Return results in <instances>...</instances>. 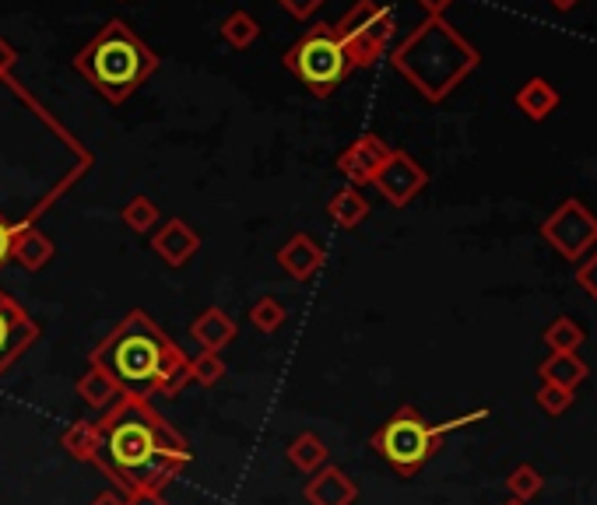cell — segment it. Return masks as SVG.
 <instances>
[{"label":"cell","instance_id":"52a82bcc","mask_svg":"<svg viewBox=\"0 0 597 505\" xmlns=\"http://www.w3.org/2000/svg\"><path fill=\"white\" fill-rule=\"evenodd\" d=\"M281 61L317 99H327L331 92H338V85L355 71L349 50H344L341 39L334 35V25H323V22L306 32Z\"/></svg>","mask_w":597,"mask_h":505},{"label":"cell","instance_id":"f546056e","mask_svg":"<svg viewBox=\"0 0 597 505\" xmlns=\"http://www.w3.org/2000/svg\"><path fill=\"white\" fill-rule=\"evenodd\" d=\"M534 400H537V407H542L545 415H552V418H558V415H566L569 407H573V400H576V394L573 390H563V386H552V383H542V390L534 394Z\"/></svg>","mask_w":597,"mask_h":505},{"label":"cell","instance_id":"44dd1931","mask_svg":"<svg viewBox=\"0 0 597 505\" xmlns=\"http://www.w3.org/2000/svg\"><path fill=\"white\" fill-rule=\"evenodd\" d=\"M327 218L341 228H359L370 218V197H362L359 186H341L331 201H327Z\"/></svg>","mask_w":597,"mask_h":505},{"label":"cell","instance_id":"9a60e30c","mask_svg":"<svg viewBox=\"0 0 597 505\" xmlns=\"http://www.w3.org/2000/svg\"><path fill=\"white\" fill-rule=\"evenodd\" d=\"M302 498L310 505H355L359 502V484L344 474L334 463H327L317 474H310L302 488Z\"/></svg>","mask_w":597,"mask_h":505},{"label":"cell","instance_id":"ba28073f","mask_svg":"<svg viewBox=\"0 0 597 505\" xmlns=\"http://www.w3.org/2000/svg\"><path fill=\"white\" fill-rule=\"evenodd\" d=\"M394 32H397L394 11L376 4V0H355V8L334 25V35L349 50L355 67H373L380 56H387Z\"/></svg>","mask_w":597,"mask_h":505},{"label":"cell","instance_id":"836d02e7","mask_svg":"<svg viewBox=\"0 0 597 505\" xmlns=\"http://www.w3.org/2000/svg\"><path fill=\"white\" fill-rule=\"evenodd\" d=\"M127 505H169L162 498V492H134V495H124Z\"/></svg>","mask_w":597,"mask_h":505},{"label":"cell","instance_id":"5b68a950","mask_svg":"<svg viewBox=\"0 0 597 505\" xmlns=\"http://www.w3.org/2000/svg\"><path fill=\"white\" fill-rule=\"evenodd\" d=\"M74 71L103 95L106 103L120 106L159 71V56L127 22L113 18L88 46L74 56Z\"/></svg>","mask_w":597,"mask_h":505},{"label":"cell","instance_id":"83f0119b","mask_svg":"<svg viewBox=\"0 0 597 505\" xmlns=\"http://www.w3.org/2000/svg\"><path fill=\"white\" fill-rule=\"evenodd\" d=\"M542 488H545V477H542V471L534 468V463H520V468H513L510 477H507L510 498H520V502H531Z\"/></svg>","mask_w":597,"mask_h":505},{"label":"cell","instance_id":"6da1fadb","mask_svg":"<svg viewBox=\"0 0 597 505\" xmlns=\"http://www.w3.org/2000/svg\"><path fill=\"white\" fill-rule=\"evenodd\" d=\"M92 169V151L18 88L0 106V225L29 228Z\"/></svg>","mask_w":597,"mask_h":505},{"label":"cell","instance_id":"30bf717a","mask_svg":"<svg viewBox=\"0 0 597 505\" xmlns=\"http://www.w3.org/2000/svg\"><path fill=\"white\" fill-rule=\"evenodd\" d=\"M40 334H43L40 323L25 313L22 302L11 299L8 291L0 288V376L40 341Z\"/></svg>","mask_w":597,"mask_h":505},{"label":"cell","instance_id":"ac0fdd59","mask_svg":"<svg viewBox=\"0 0 597 505\" xmlns=\"http://www.w3.org/2000/svg\"><path fill=\"white\" fill-rule=\"evenodd\" d=\"M53 257V243L43 228H18L14 232V239H11V260L14 264H22L25 270H43Z\"/></svg>","mask_w":597,"mask_h":505},{"label":"cell","instance_id":"277c9868","mask_svg":"<svg viewBox=\"0 0 597 505\" xmlns=\"http://www.w3.org/2000/svg\"><path fill=\"white\" fill-rule=\"evenodd\" d=\"M394 71L429 103H443L447 95L478 71L481 53L460 35L443 14H429L404 43L391 50Z\"/></svg>","mask_w":597,"mask_h":505},{"label":"cell","instance_id":"603a6c76","mask_svg":"<svg viewBox=\"0 0 597 505\" xmlns=\"http://www.w3.org/2000/svg\"><path fill=\"white\" fill-rule=\"evenodd\" d=\"M120 222L130 228V232H138V236H148V232H156L162 225V211L159 204L145 197V193H138V197H130L120 211Z\"/></svg>","mask_w":597,"mask_h":505},{"label":"cell","instance_id":"8fae6325","mask_svg":"<svg viewBox=\"0 0 597 505\" xmlns=\"http://www.w3.org/2000/svg\"><path fill=\"white\" fill-rule=\"evenodd\" d=\"M373 186L394 207H408L422 190L429 186V172L422 169L408 151H391V159L373 176Z\"/></svg>","mask_w":597,"mask_h":505},{"label":"cell","instance_id":"3957f363","mask_svg":"<svg viewBox=\"0 0 597 505\" xmlns=\"http://www.w3.org/2000/svg\"><path fill=\"white\" fill-rule=\"evenodd\" d=\"M92 365H103L117 379L124 397L151 400L156 394L177 397L190 383V358L145 309L130 313L92 347Z\"/></svg>","mask_w":597,"mask_h":505},{"label":"cell","instance_id":"ffe728a7","mask_svg":"<svg viewBox=\"0 0 597 505\" xmlns=\"http://www.w3.org/2000/svg\"><path fill=\"white\" fill-rule=\"evenodd\" d=\"M285 453H288V463H292V468L306 477L331 463V450H327V442L317 432H299L292 442H288Z\"/></svg>","mask_w":597,"mask_h":505},{"label":"cell","instance_id":"5bb4252c","mask_svg":"<svg viewBox=\"0 0 597 505\" xmlns=\"http://www.w3.org/2000/svg\"><path fill=\"white\" fill-rule=\"evenodd\" d=\"M278 267L292 281H313L320 270L327 267V253H323V246L313 236L296 232V236L278 249Z\"/></svg>","mask_w":597,"mask_h":505},{"label":"cell","instance_id":"d4e9b609","mask_svg":"<svg viewBox=\"0 0 597 505\" xmlns=\"http://www.w3.org/2000/svg\"><path fill=\"white\" fill-rule=\"evenodd\" d=\"M584 341H587V334L569 316H558L545 326V344L552 355H576L584 347Z\"/></svg>","mask_w":597,"mask_h":505},{"label":"cell","instance_id":"d590c367","mask_svg":"<svg viewBox=\"0 0 597 505\" xmlns=\"http://www.w3.org/2000/svg\"><path fill=\"white\" fill-rule=\"evenodd\" d=\"M418 4H422V8H426L429 14H443V8H450V4H454V0H418Z\"/></svg>","mask_w":597,"mask_h":505},{"label":"cell","instance_id":"4316f807","mask_svg":"<svg viewBox=\"0 0 597 505\" xmlns=\"http://www.w3.org/2000/svg\"><path fill=\"white\" fill-rule=\"evenodd\" d=\"M222 39L233 50H249L260 39V25H257V18L249 14V11H233L222 22Z\"/></svg>","mask_w":597,"mask_h":505},{"label":"cell","instance_id":"7a4b0ae2","mask_svg":"<svg viewBox=\"0 0 597 505\" xmlns=\"http://www.w3.org/2000/svg\"><path fill=\"white\" fill-rule=\"evenodd\" d=\"M95 425H99V445L92 463L120 495L166 492L194 460L190 442L151 407V400L120 397L95 418Z\"/></svg>","mask_w":597,"mask_h":505},{"label":"cell","instance_id":"cb8c5ba5","mask_svg":"<svg viewBox=\"0 0 597 505\" xmlns=\"http://www.w3.org/2000/svg\"><path fill=\"white\" fill-rule=\"evenodd\" d=\"M61 445L78 460V463H92L95 460V445H99V425L95 421H74L64 429Z\"/></svg>","mask_w":597,"mask_h":505},{"label":"cell","instance_id":"f1b7e54d","mask_svg":"<svg viewBox=\"0 0 597 505\" xmlns=\"http://www.w3.org/2000/svg\"><path fill=\"white\" fill-rule=\"evenodd\" d=\"M225 358L218 352H201L198 358H190V383L198 386H218L225 379Z\"/></svg>","mask_w":597,"mask_h":505},{"label":"cell","instance_id":"e0dca14e","mask_svg":"<svg viewBox=\"0 0 597 505\" xmlns=\"http://www.w3.org/2000/svg\"><path fill=\"white\" fill-rule=\"evenodd\" d=\"M74 390H78V397L92 407V411H99V415L109 411V407L124 397L117 379H113L103 365H92V362H88V373L78 379V386H74Z\"/></svg>","mask_w":597,"mask_h":505},{"label":"cell","instance_id":"d6a6232c","mask_svg":"<svg viewBox=\"0 0 597 505\" xmlns=\"http://www.w3.org/2000/svg\"><path fill=\"white\" fill-rule=\"evenodd\" d=\"M14 67H18V50L8 39H0V77H14Z\"/></svg>","mask_w":597,"mask_h":505},{"label":"cell","instance_id":"2e32d148","mask_svg":"<svg viewBox=\"0 0 597 505\" xmlns=\"http://www.w3.org/2000/svg\"><path fill=\"white\" fill-rule=\"evenodd\" d=\"M190 337L198 341L201 352H218L222 355V347H228L239 337V323L228 316L225 309L211 305V309H204V313L194 323H190Z\"/></svg>","mask_w":597,"mask_h":505},{"label":"cell","instance_id":"9c48e42d","mask_svg":"<svg viewBox=\"0 0 597 505\" xmlns=\"http://www.w3.org/2000/svg\"><path fill=\"white\" fill-rule=\"evenodd\" d=\"M542 239L566 260H584L590 257V249H597V218L580 204V201H566L552 211V218L542 225Z\"/></svg>","mask_w":597,"mask_h":505},{"label":"cell","instance_id":"4dcf8cb0","mask_svg":"<svg viewBox=\"0 0 597 505\" xmlns=\"http://www.w3.org/2000/svg\"><path fill=\"white\" fill-rule=\"evenodd\" d=\"M576 281H580V288L597 302V249H590V257L576 270Z\"/></svg>","mask_w":597,"mask_h":505},{"label":"cell","instance_id":"1f68e13d","mask_svg":"<svg viewBox=\"0 0 597 505\" xmlns=\"http://www.w3.org/2000/svg\"><path fill=\"white\" fill-rule=\"evenodd\" d=\"M278 4L292 18H299V22H306V18H313L327 4V0H278Z\"/></svg>","mask_w":597,"mask_h":505},{"label":"cell","instance_id":"7c38bea8","mask_svg":"<svg viewBox=\"0 0 597 505\" xmlns=\"http://www.w3.org/2000/svg\"><path fill=\"white\" fill-rule=\"evenodd\" d=\"M391 144L376 138V133H362L349 148L338 154V169L341 176L349 180V186H373V176L383 169V162L391 159Z\"/></svg>","mask_w":597,"mask_h":505},{"label":"cell","instance_id":"e575fe53","mask_svg":"<svg viewBox=\"0 0 597 505\" xmlns=\"http://www.w3.org/2000/svg\"><path fill=\"white\" fill-rule=\"evenodd\" d=\"M88 505H127V498H124L120 492H113V488H109V492H99V495H95Z\"/></svg>","mask_w":597,"mask_h":505},{"label":"cell","instance_id":"8992f818","mask_svg":"<svg viewBox=\"0 0 597 505\" xmlns=\"http://www.w3.org/2000/svg\"><path fill=\"white\" fill-rule=\"evenodd\" d=\"M486 418H489V407H478V411L429 425L412 404H404L373 432L370 445L391 463V471H397L401 477H415L439 453L443 439H447L450 432H460V429H468V425L486 421Z\"/></svg>","mask_w":597,"mask_h":505},{"label":"cell","instance_id":"484cf974","mask_svg":"<svg viewBox=\"0 0 597 505\" xmlns=\"http://www.w3.org/2000/svg\"><path fill=\"white\" fill-rule=\"evenodd\" d=\"M246 316H249V323H254V330H260L264 337H271V334H278V330L288 323V309L275 296H260L254 305H249Z\"/></svg>","mask_w":597,"mask_h":505},{"label":"cell","instance_id":"d6986e66","mask_svg":"<svg viewBox=\"0 0 597 505\" xmlns=\"http://www.w3.org/2000/svg\"><path fill=\"white\" fill-rule=\"evenodd\" d=\"M537 376L542 383L563 386V390H580V383L590 376V365L580 355H548L542 365H537Z\"/></svg>","mask_w":597,"mask_h":505},{"label":"cell","instance_id":"7402d4cb","mask_svg":"<svg viewBox=\"0 0 597 505\" xmlns=\"http://www.w3.org/2000/svg\"><path fill=\"white\" fill-rule=\"evenodd\" d=\"M516 109L527 116V120H545V116H552L558 109V92L545 82V77H531V82H524V88L516 92Z\"/></svg>","mask_w":597,"mask_h":505},{"label":"cell","instance_id":"8d00e7d4","mask_svg":"<svg viewBox=\"0 0 597 505\" xmlns=\"http://www.w3.org/2000/svg\"><path fill=\"white\" fill-rule=\"evenodd\" d=\"M548 4H552L555 11H569V8L580 4V0H548Z\"/></svg>","mask_w":597,"mask_h":505},{"label":"cell","instance_id":"4fadbf2b","mask_svg":"<svg viewBox=\"0 0 597 505\" xmlns=\"http://www.w3.org/2000/svg\"><path fill=\"white\" fill-rule=\"evenodd\" d=\"M198 249H201V236H198V228L183 222V218H169L162 222L156 232H151V253H159V260L172 270H180L186 267L190 260L198 257Z\"/></svg>","mask_w":597,"mask_h":505},{"label":"cell","instance_id":"74e56055","mask_svg":"<svg viewBox=\"0 0 597 505\" xmlns=\"http://www.w3.org/2000/svg\"><path fill=\"white\" fill-rule=\"evenodd\" d=\"M503 505H531V502H520V498H510V502H503Z\"/></svg>","mask_w":597,"mask_h":505}]
</instances>
